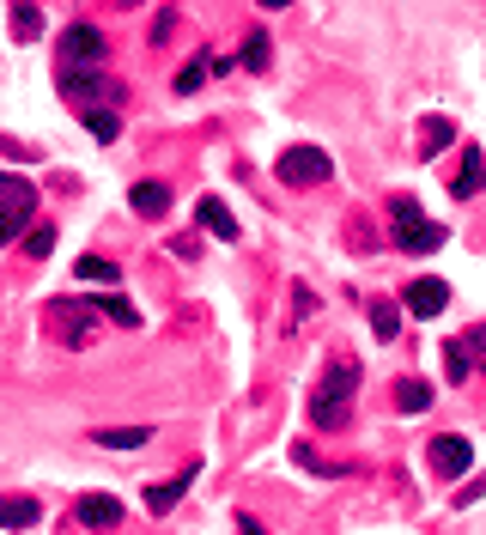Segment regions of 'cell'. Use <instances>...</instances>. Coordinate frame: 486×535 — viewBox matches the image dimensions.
<instances>
[{"label":"cell","mask_w":486,"mask_h":535,"mask_svg":"<svg viewBox=\"0 0 486 535\" xmlns=\"http://www.w3.org/2000/svg\"><path fill=\"white\" fill-rule=\"evenodd\" d=\"M353 390H359V365H353V359H335L329 377H322V384L310 390V420H316L322 432L347 426V402H353Z\"/></svg>","instance_id":"1"},{"label":"cell","mask_w":486,"mask_h":535,"mask_svg":"<svg viewBox=\"0 0 486 535\" xmlns=\"http://www.w3.org/2000/svg\"><path fill=\"white\" fill-rule=\"evenodd\" d=\"M395 250H408V256L444 250V219H426L408 195H401V201H395Z\"/></svg>","instance_id":"2"},{"label":"cell","mask_w":486,"mask_h":535,"mask_svg":"<svg viewBox=\"0 0 486 535\" xmlns=\"http://www.w3.org/2000/svg\"><path fill=\"white\" fill-rule=\"evenodd\" d=\"M274 171H280V183H292V189H316V183H329L335 159H329L322 146H286Z\"/></svg>","instance_id":"3"},{"label":"cell","mask_w":486,"mask_h":535,"mask_svg":"<svg viewBox=\"0 0 486 535\" xmlns=\"http://www.w3.org/2000/svg\"><path fill=\"white\" fill-rule=\"evenodd\" d=\"M55 55H61L67 67H104L110 43H104V31H98V25H67V31L55 37Z\"/></svg>","instance_id":"4"},{"label":"cell","mask_w":486,"mask_h":535,"mask_svg":"<svg viewBox=\"0 0 486 535\" xmlns=\"http://www.w3.org/2000/svg\"><path fill=\"white\" fill-rule=\"evenodd\" d=\"M426 456H432V475H438V481H462L468 463H474V444H468L462 432H444V438H432Z\"/></svg>","instance_id":"5"},{"label":"cell","mask_w":486,"mask_h":535,"mask_svg":"<svg viewBox=\"0 0 486 535\" xmlns=\"http://www.w3.org/2000/svg\"><path fill=\"white\" fill-rule=\"evenodd\" d=\"M0 219L25 225V232H31V219H37V189L25 177H13V171H0Z\"/></svg>","instance_id":"6"},{"label":"cell","mask_w":486,"mask_h":535,"mask_svg":"<svg viewBox=\"0 0 486 535\" xmlns=\"http://www.w3.org/2000/svg\"><path fill=\"white\" fill-rule=\"evenodd\" d=\"M55 86H61V98H73V104H92V98H110V92H116L98 67H67V73H55Z\"/></svg>","instance_id":"7"},{"label":"cell","mask_w":486,"mask_h":535,"mask_svg":"<svg viewBox=\"0 0 486 535\" xmlns=\"http://www.w3.org/2000/svg\"><path fill=\"white\" fill-rule=\"evenodd\" d=\"M49 317L61 323V341H67V347H86V341H92V317H98V311H86V304L61 298V304H49Z\"/></svg>","instance_id":"8"},{"label":"cell","mask_w":486,"mask_h":535,"mask_svg":"<svg viewBox=\"0 0 486 535\" xmlns=\"http://www.w3.org/2000/svg\"><path fill=\"white\" fill-rule=\"evenodd\" d=\"M195 219H201V225H207V232H213V238H219V244H237V238H243V225H237V219H231V207H225V201H219V195H207V201H201V207H195Z\"/></svg>","instance_id":"9"},{"label":"cell","mask_w":486,"mask_h":535,"mask_svg":"<svg viewBox=\"0 0 486 535\" xmlns=\"http://www.w3.org/2000/svg\"><path fill=\"white\" fill-rule=\"evenodd\" d=\"M444 304H450V286H444V280L426 274V280L408 286V311H414V317H444Z\"/></svg>","instance_id":"10"},{"label":"cell","mask_w":486,"mask_h":535,"mask_svg":"<svg viewBox=\"0 0 486 535\" xmlns=\"http://www.w3.org/2000/svg\"><path fill=\"white\" fill-rule=\"evenodd\" d=\"M73 511H79V523H86V529H116V523H122V505H116L110 493H86Z\"/></svg>","instance_id":"11"},{"label":"cell","mask_w":486,"mask_h":535,"mask_svg":"<svg viewBox=\"0 0 486 535\" xmlns=\"http://www.w3.org/2000/svg\"><path fill=\"white\" fill-rule=\"evenodd\" d=\"M195 475H201V463H189L177 481H158V487H146V511H152V517H158V511H171V505L189 493V481H195Z\"/></svg>","instance_id":"12"},{"label":"cell","mask_w":486,"mask_h":535,"mask_svg":"<svg viewBox=\"0 0 486 535\" xmlns=\"http://www.w3.org/2000/svg\"><path fill=\"white\" fill-rule=\"evenodd\" d=\"M128 207L146 213V219H158V213H171V189H165V183H134V189H128Z\"/></svg>","instance_id":"13"},{"label":"cell","mask_w":486,"mask_h":535,"mask_svg":"<svg viewBox=\"0 0 486 535\" xmlns=\"http://www.w3.org/2000/svg\"><path fill=\"white\" fill-rule=\"evenodd\" d=\"M146 438H152L146 426H98L92 432V444H104V450H140Z\"/></svg>","instance_id":"14"},{"label":"cell","mask_w":486,"mask_h":535,"mask_svg":"<svg viewBox=\"0 0 486 535\" xmlns=\"http://www.w3.org/2000/svg\"><path fill=\"white\" fill-rule=\"evenodd\" d=\"M395 408H401V414H426V408H432V384H420V377H401V384H395Z\"/></svg>","instance_id":"15"},{"label":"cell","mask_w":486,"mask_h":535,"mask_svg":"<svg viewBox=\"0 0 486 535\" xmlns=\"http://www.w3.org/2000/svg\"><path fill=\"white\" fill-rule=\"evenodd\" d=\"M486 189V159L468 146V165H462V177H456V201H468V195H480Z\"/></svg>","instance_id":"16"},{"label":"cell","mask_w":486,"mask_h":535,"mask_svg":"<svg viewBox=\"0 0 486 535\" xmlns=\"http://www.w3.org/2000/svg\"><path fill=\"white\" fill-rule=\"evenodd\" d=\"M43 511H37V499H0V523L7 529H31Z\"/></svg>","instance_id":"17"},{"label":"cell","mask_w":486,"mask_h":535,"mask_svg":"<svg viewBox=\"0 0 486 535\" xmlns=\"http://www.w3.org/2000/svg\"><path fill=\"white\" fill-rule=\"evenodd\" d=\"M207 73H213V55L201 49L195 61H183V73H177V92H183V98H189V92H201V80H207Z\"/></svg>","instance_id":"18"},{"label":"cell","mask_w":486,"mask_h":535,"mask_svg":"<svg viewBox=\"0 0 486 535\" xmlns=\"http://www.w3.org/2000/svg\"><path fill=\"white\" fill-rule=\"evenodd\" d=\"M79 280H92V286H116V280H122V268H116V262H104V256H79Z\"/></svg>","instance_id":"19"},{"label":"cell","mask_w":486,"mask_h":535,"mask_svg":"<svg viewBox=\"0 0 486 535\" xmlns=\"http://www.w3.org/2000/svg\"><path fill=\"white\" fill-rule=\"evenodd\" d=\"M55 238H61L55 225H31V232H25L19 244H25V256H37V262H43V256H55Z\"/></svg>","instance_id":"20"},{"label":"cell","mask_w":486,"mask_h":535,"mask_svg":"<svg viewBox=\"0 0 486 535\" xmlns=\"http://www.w3.org/2000/svg\"><path fill=\"white\" fill-rule=\"evenodd\" d=\"M86 134H92V140H104V146H110V140H116V134H122V122H116V110H86Z\"/></svg>","instance_id":"21"},{"label":"cell","mask_w":486,"mask_h":535,"mask_svg":"<svg viewBox=\"0 0 486 535\" xmlns=\"http://www.w3.org/2000/svg\"><path fill=\"white\" fill-rule=\"evenodd\" d=\"M444 140H456V128H450V116H432V122H426V134H420V152H426V159H432V152H438Z\"/></svg>","instance_id":"22"},{"label":"cell","mask_w":486,"mask_h":535,"mask_svg":"<svg viewBox=\"0 0 486 535\" xmlns=\"http://www.w3.org/2000/svg\"><path fill=\"white\" fill-rule=\"evenodd\" d=\"M98 317H110V323H122V329H134V323H140V311H134L128 298H98Z\"/></svg>","instance_id":"23"},{"label":"cell","mask_w":486,"mask_h":535,"mask_svg":"<svg viewBox=\"0 0 486 535\" xmlns=\"http://www.w3.org/2000/svg\"><path fill=\"white\" fill-rule=\"evenodd\" d=\"M444 377H450V384H462V377H468V347L462 341H444Z\"/></svg>","instance_id":"24"},{"label":"cell","mask_w":486,"mask_h":535,"mask_svg":"<svg viewBox=\"0 0 486 535\" xmlns=\"http://www.w3.org/2000/svg\"><path fill=\"white\" fill-rule=\"evenodd\" d=\"M13 31H19V43H37V37H43V13L31 7V0H25V7H19V19H13Z\"/></svg>","instance_id":"25"},{"label":"cell","mask_w":486,"mask_h":535,"mask_svg":"<svg viewBox=\"0 0 486 535\" xmlns=\"http://www.w3.org/2000/svg\"><path fill=\"white\" fill-rule=\"evenodd\" d=\"M243 67H250V73L268 67V31H250V43H243Z\"/></svg>","instance_id":"26"},{"label":"cell","mask_w":486,"mask_h":535,"mask_svg":"<svg viewBox=\"0 0 486 535\" xmlns=\"http://www.w3.org/2000/svg\"><path fill=\"white\" fill-rule=\"evenodd\" d=\"M371 329H377V341L395 335V304H371Z\"/></svg>","instance_id":"27"},{"label":"cell","mask_w":486,"mask_h":535,"mask_svg":"<svg viewBox=\"0 0 486 535\" xmlns=\"http://www.w3.org/2000/svg\"><path fill=\"white\" fill-rule=\"evenodd\" d=\"M237 529H243V535H268L262 523H250V511H243V517H237Z\"/></svg>","instance_id":"28"},{"label":"cell","mask_w":486,"mask_h":535,"mask_svg":"<svg viewBox=\"0 0 486 535\" xmlns=\"http://www.w3.org/2000/svg\"><path fill=\"white\" fill-rule=\"evenodd\" d=\"M262 7H268V13H280V7H292V0H262Z\"/></svg>","instance_id":"29"},{"label":"cell","mask_w":486,"mask_h":535,"mask_svg":"<svg viewBox=\"0 0 486 535\" xmlns=\"http://www.w3.org/2000/svg\"><path fill=\"white\" fill-rule=\"evenodd\" d=\"M116 7H140V0H116Z\"/></svg>","instance_id":"30"}]
</instances>
